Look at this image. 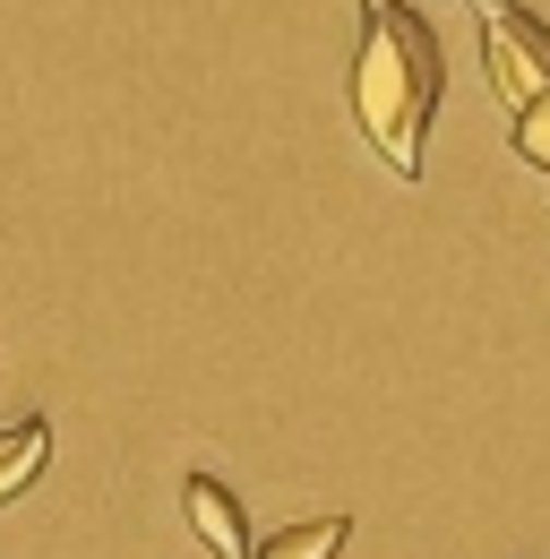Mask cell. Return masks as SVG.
Listing matches in <instances>:
<instances>
[{
  "mask_svg": "<svg viewBox=\"0 0 550 559\" xmlns=\"http://www.w3.org/2000/svg\"><path fill=\"white\" fill-rule=\"evenodd\" d=\"M44 456H52V421H44V414L9 421V430H0V499H17V490L35 483Z\"/></svg>",
  "mask_w": 550,
  "mask_h": 559,
  "instance_id": "4",
  "label": "cell"
},
{
  "mask_svg": "<svg viewBox=\"0 0 550 559\" xmlns=\"http://www.w3.org/2000/svg\"><path fill=\"white\" fill-rule=\"evenodd\" d=\"M181 499H190V525H199V543L215 559H250V516H241V499L215 483V474H190Z\"/></svg>",
  "mask_w": 550,
  "mask_h": 559,
  "instance_id": "3",
  "label": "cell"
},
{
  "mask_svg": "<svg viewBox=\"0 0 550 559\" xmlns=\"http://www.w3.org/2000/svg\"><path fill=\"white\" fill-rule=\"evenodd\" d=\"M474 26H481V61H490V95L507 112L542 104L550 95V17L516 9V0H474Z\"/></svg>",
  "mask_w": 550,
  "mask_h": 559,
  "instance_id": "2",
  "label": "cell"
},
{
  "mask_svg": "<svg viewBox=\"0 0 550 559\" xmlns=\"http://www.w3.org/2000/svg\"><path fill=\"white\" fill-rule=\"evenodd\" d=\"M361 61H352V112L370 146L396 164V173H421V139H430V112H439V86H447V61H439V35L412 0H361Z\"/></svg>",
  "mask_w": 550,
  "mask_h": 559,
  "instance_id": "1",
  "label": "cell"
},
{
  "mask_svg": "<svg viewBox=\"0 0 550 559\" xmlns=\"http://www.w3.org/2000/svg\"><path fill=\"white\" fill-rule=\"evenodd\" d=\"M516 155H525V164H542V173H550V95H542V104H525V112H516Z\"/></svg>",
  "mask_w": 550,
  "mask_h": 559,
  "instance_id": "6",
  "label": "cell"
},
{
  "mask_svg": "<svg viewBox=\"0 0 550 559\" xmlns=\"http://www.w3.org/2000/svg\"><path fill=\"white\" fill-rule=\"evenodd\" d=\"M344 551V516H301V525H275L267 543H250V559H336Z\"/></svg>",
  "mask_w": 550,
  "mask_h": 559,
  "instance_id": "5",
  "label": "cell"
}]
</instances>
